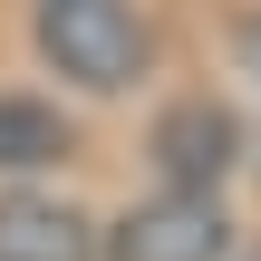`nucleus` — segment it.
<instances>
[{
    "label": "nucleus",
    "instance_id": "1",
    "mask_svg": "<svg viewBox=\"0 0 261 261\" xmlns=\"http://www.w3.org/2000/svg\"><path fill=\"white\" fill-rule=\"evenodd\" d=\"M29 48L48 77H68L87 97H126L155 68V29L136 0H29Z\"/></svg>",
    "mask_w": 261,
    "mask_h": 261
},
{
    "label": "nucleus",
    "instance_id": "4",
    "mask_svg": "<svg viewBox=\"0 0 261 261\" xmlns=\"http://www.w3.org/2000/svg\"><path fill=\"white\" fill-rule=\"evenodd\" d=\"M0 261H107V223L48 184L0 194Z\"/></svg>",
    "mask_w": 261,
    "mask_h": 261
},
{
    "label": "nucleus",
    "instance_id": "3",
    "mask_svg": "<svg viewBox=\"0 0 261 261\" xmlns=\"http://www.w3.org/2000/svg\"><path fill=\"white\" fill-rule=\"evenodd\" d=\"M145 155H155L165 194H223L232 165H242V116L223 97H174L155 116V136H145Z\"/></svg>",
    "mask_w": 261,
    "mask_h": 261
},
{
    "label": "nucleus",
    "instance_id": "6",
    "mask_svg": "<svg viewBox=\"0 0 261 261\" xmlns=\"http://www.w3.org/2000/svg\"><path fill=\"white\" fill-rule=\"evenodd\" d=\"M232 58H242V77H252V87H261V10H252V19H242V39H232Z\"/></svg>",
    "mask_w": 261,
    "mask_h": 261
},
{
    "label": "nucleus",
    "instance_id": "5",
    "mask_svg": "<svg viewBox=\"0 0 261 261\" xmlns=\"http://www.w3.org/2000/svg\"><path fill=\"white\" fill-rule=\"evenodd\" d=\"M58 155H68V116H58L48 97H0V174L29 184V174H48Z\"/></svg>",
    "mask_w": 261,
    "mask_h": 261
},
{
    "label": "nucleus",
    "instance_id": "2",
    "mask_svg": "<svg viewBox=\"0 0 261 261\" xmlns=\"http://www.w3.org/2000/svg\"><path fill=\"white\" fill-rule=\"evenodd\" d=\"M107 261H232V213L223 194H145L107 223Z\"/></svg>",
    "mask_w": 261,
    "mask_h": 261
},
{
    "label": "nucleus",
    "instance_id": "7",
    "mask_svg": "<svg viewBox=\"0 0 261 261\" xmlns=\"http://www.w3.org/2000/svg\"><path fill=\"white\" fill-rule=\"evenodd\" d=\"M242 261H261V242H252V252H242Z\"/></svg>",
    "mask_w": 261,
    "mask_h": 261
}]
</instances>
